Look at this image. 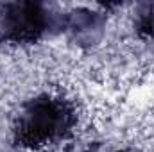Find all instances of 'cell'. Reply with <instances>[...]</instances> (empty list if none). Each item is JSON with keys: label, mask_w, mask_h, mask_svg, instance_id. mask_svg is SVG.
Segmentation results:
<instances>
[{"label": "cell", "mask_w": 154, "mask_h": 152, "mask_svg": "<svg viewBox=\"0 0 154 152\" xmlns=\"http://www.w3.org/2000/svg\"><path fill=\"white\" fill-rule=\"evenodd\" d=\"M54 27V16L39 2H7L0 5V41L32 45Z\"/></svg>", "instance_id": "cell-2"}, {"label": "cell", "mask_w": 154, "mask_h": 152, "mask_svg": "<svg viewBox=\"0 0 154 152\" xmlns=\"http://www.w3.org/2000/svg\"><path fill=\"white\" fill-rule=\"evenodd\" d=\"M77 123L72 102L56 95H38L27 100L14 120V145L38 150L47 145L66 140Z\"/></svg>", "instance_id": "cell-1"}, {"label": "cell", "mask_w": 154, "mask_h": 152, "mask_svg": "<svg viewBox=\"0 0 154 152\" xmlns=\"http://www.w3.org/2000/svg\"><path fill=\"white\" fill-rule=\"evenodd\" d=\"M136 32L140 36H154V4L142 5L136 18Z\"/></svg>", "instance_id": "cell-4"}, {"label": "cell", "mask_w": 154, "mask_h": 152, "mask_svg": "<svg viewBox=\"0 0 154 152\" xmlns=\"http://www.w3.org/2000/svg\"><path fill=\"white\" fill-rule=\"evenodd\" d=\"M104 25V18L99 13L91 11H75L68 18V29L74 32L77 39L88 38V41H93L95 34L100 32Z\"/></svg>", "instance_id": "cell-3"}]
</instances>
